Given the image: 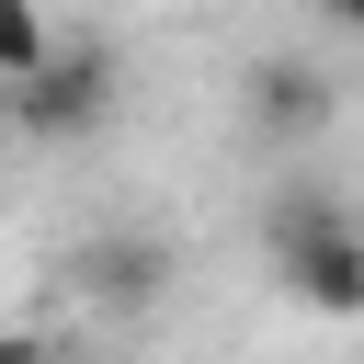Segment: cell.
<instances>
[{
	"instance_id": "cell-3",
	"label": "cell",
	"mask_w": 364,
	"mask_h": 364,
	"mask_svg": "<svg viewBox=\"0 0 364 364\" xmlns=\"http://www.w3.org/2000/svg\"><path fill=\"white\" fill-rule=\"evenodd\" d=\"M57 273H68V296H80L91 318H136V307H159V284H171V250H159L148 228H114V239H80Z\"/></svg>"
},
{
	"instance_id": "cell-4",
	"label": "cell",
	"mask_w": 364,
	"mask_h": 364,
	"mask_svg": "<svg viewBox=\"0 0 364 364\" xmlns=\"http://www.w3.org/2000/svg\"><path fill=\"white\" fill-rule=\"evenodd\" d=\"M239 125L273 136V148L318 136V125H330V68H307V57H250V68H239Z\"/></svg>"
},
{
	"instance_id": "cell-5",
	"label": "cell",
	"mask_w": 364,
	"mask_h": 364,
	"mask_svg": "<svg viewBox=\"0 0 364 364\" xmlns=\"http://www.w3.org/2000/svg\"><path fill=\"white\" fill-rule=\"evenodd\" d=\"M46 46H57V34H46V0H0V91H11L23 68H46Z\"/></svg>"
},
{
	"instance_id": "cell-2",
	"label": "cell",
	"mask_w": 364,
	"mask_h": 364,
	"mask_svg": "<svg viewBox=\"0 0 364 364\" xmlns=\"http://www.w3.org/2000/svg\"><path fill=\"white\" fill-rule=\"evenodd\" d=\"M11 125L23 136H91V125H114V102H125V68H114V46H46V68H23L11 91Z\"/></svg>"
},
{
	"instance_id": "cell-1",
	"label": "cell",
	"mask_w": 364,
	"mask_h": 364,
	"mask_svg": "<svg viewBox=\"0 0 364 364\" xmlns=\"http://www.w3.org/2000/svg\"><path fill=\"white\" fill-rule=\"evenodd\" d=\"M262 262H273V284H284L296 307H318V318H364V216H353L341 193L284 182V193L262 205Z\"/></svg>"
},
{
	"instance_id": "cell-6",
	"label": "cell",
	"mask_w": 364,
	"mask_h": 364,
	"mask_svg": "<svg viewBox=\"0 0 364 364\" xmlns=\"http://www.w3.org/2000/svg\"><path fill=\"white\" fill-rule=\"evenodd\" d=\"M318 11H330V23H353V34H364V0H318Z\"/></svg>"
}]
</instances>
